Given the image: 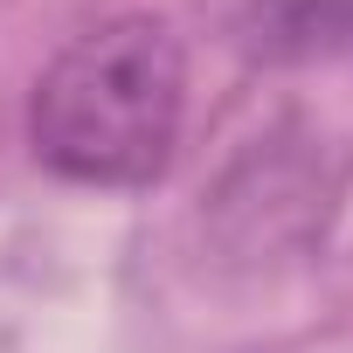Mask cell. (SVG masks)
I'll use <instances>...</instances> for the list:
<instances>
[{"label":"cell","instance_id":"2","mask_svg":"<svg viewBox=\"0 0 353 353\" xmlns=\"http://www.w3.org/2000/svg\"><path fill=\"white\" fill-rule=\"evenodd\" d=\"M236 35L270 70H312L353 56V0H243Z\"/></svg>","mask_w":353,"mask_h":353},{"label":"cell","instance_id":"1","mask_svg":"<svg viewBox=\"0 0 353 353\" xmlns=\"http://www.w3.org/2000/svg\"><path fill=\"white\" fill-rule=\"evenodd\" d=\"M188 118V49L159 14H111L70 35L28 90V145L56 181L152 188Z\"/></svg>","mask_w":353,"mask_h":353}]
</instances>
